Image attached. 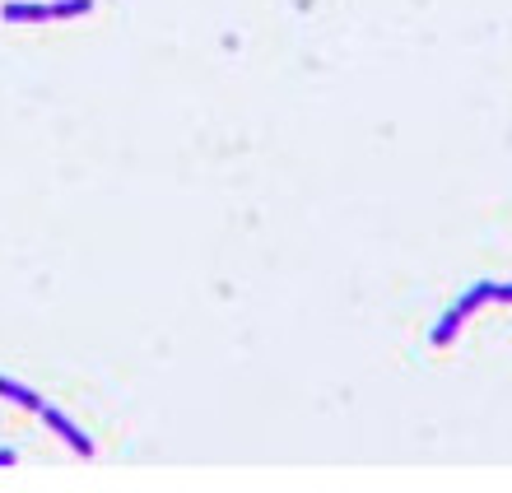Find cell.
Instances as JSON below:
<instances>
[{"label": "cell", "instance_id": "obj_2", "mask_svg": "<svg viewBox=\"0 0 512 493\" xmlns=\"http://www.w3.org/2000/svg\"><path fill=\"white\" fill-rule=\"evenodd\" d=\"M38 414H42V424L52 428V433H56V438H61V442H66V447H75V452H80V456H94V442L84 438L80 428L70 424V419H66V414H61V410H52V405L42 400V410H38Z\"/></svg>", "mask_w": 512, "mask_h": 493}, {"label": "cell", "instance_id": "obj_1", "mask_svg": "<svg viewBox=\"0 0 512 493\" xmlns=\"http://www.w3.org/2000/svg\"><path fill=\"white\" fill-rule=\"evenodd\" d=\"M94 0H56V5H5V24H42V19H75L89 14Z\"/></svg>", "mask_w": 512, "mask_h": 493}, {"label": "cell", "instance_id": "obj_6", "mask_svg": "<svg viewBox=\"0 0 512 493\" xmlns=\"http://www.w3.org/2000/svg\"><path fill=\"white\" fill-rule=\"evenodd\" d=\"M494 298H508L512 303V284H494Z\"/></svg>", "mask_w": 512, "mask_h": 493}, {"label": "cell", "instance_id": "obj_7", "mask_svg": "<svg viewBox=\"0 0 512 493\" xmlns=\"http://www.w3.org/2000/svg\"><path fill=\"white\" fill-rule=\"evenodd\" d=\"M0 466H14V452H10V447H5V452H0Z\"/></svg>", "mask_w": 512, "mask_h": 493}, {"label": "cell", "instance_id": "obj_3", "mask_svg": "<svg viewBox=\"0 0 512 493\" xmlns=\"http://www.w3.org/2000/svg\"><path fill=\"white\" fill-rule=\"evenodd\" d=\"M0 396H5V400H14V405H24V410H33V414L42 410V396H38V391L19 387V382H10V377H0Z\"/></svg>", "mask_w": 512, "mask_h": 493}, {"label": "cell", "instance_id": "obj_5", "mask_svg": "<svg viewBox=\"0 0 512 493\" xmlns=\"http://www.w3.org/2000/svg\"><path fill=\"white\" fill-rule=\"evenodd\" d=\"M485 298H494V284H475V289H471V294H466V298H461V312H466V317H471V312H475V307H480V303H485Z\"/></svg>", "mask_w": 512, "mask_h": 493}, {"label": "cell", "instance_id": "obj_4", "mask_svg": "<svg viewBox=\"0 0 512 493\" xmlns=\"http://www.w3.org/2000/svg\"><path fill=\"white\" fill-rule=\"evenodd\" d=\"M461 321H466V312H461V307H452V312H447V317L433 326V345H447V340L461 331Z\"/></svg>", "mask_w": 512, "mask_h": 493}]
</instances>
